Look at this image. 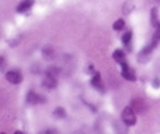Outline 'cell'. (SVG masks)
<instances>
[{"label": "cell", "mask_w": 160, "mask_h": 134, "mask_svg": "<svg viewBox=\"0 0 160 134\" xmlns=\"http://www.w3.org/2000/svg\"><path fill=\"white\" fill-rule=\"evenodd\" d=\"M131 108L135 110V113H145V110H146L145 101L141 98H134L131 101Z\"/></svg>", "instance_id": "obj_2"}, {"label": "cell", "mask_w": 160, "mask_h": 134, "mask_svg": "<svg viewBox=\"0 0 160 134\" xmlns=\"http://www.w3.org/2000/svg\"><path fill=\"white\" fill-rule=\"evenodd\" d=\"M152 51H153V49L150 48L149 45L145 46V48H143L142 51L138 53V62H139V63H145V62H148V60H149V57H150Z\"/></svg>", "instance_id": "obj_6"}, {"label": "cell", "mask_w": 160, "mask_h": 134, "mask_svg": "<svg viewBox=\"0 0 160 134\" xmlns=\"http://www.w3.org/2000/svg\"><path fill=\"white\" fill-rule=\"evenodd\" d=\"M134 3L132 2H130V0H128V2H125L124 4H122V11H124V14H130L132 10H134Z\"/></svg>", "instance_id": "obj_12"}, {"label": "cell", "mask_w": 160, "mask_h": 134, "mask_svg": "<svg viewBox=\"0 0 160 134\" xmlns=\"http://www.w3.org/2000/svg\"><path fill=\"white\" fill-rule=\"evenodd\" d=\"M53 56H54V51L50 48V46H48V48L43 49V57L45 59H48V60H52V59H53Z\"/></svg>", "instance_id": "obj_13"}, {"label": "cell", "mask_w": 160, "mask_h": 134, "mask_svg": "<svg viewBox=\"0 0 160 134\" xmlns=\"http://www.w3.org/2000/svg\"><path fill=\"white\" fill-rule=\"evenodd\" d=\"M6 80L11 84H20L22 81V76H21L20 71L17 70H10L6 73Z\"/></svg>", "instance_id": "obj_3"}, {"label": "cell", "mask_w": 160, "mask_h": 134, "mask_svg": "<svg viewBox=\"0 0 160 134\" xmlns=\"http://www.w3.org/2000/svg\"><path fill=\"white\" fill-rule=\"evenodd\" d=\"M113 59L117 62V63H124L125 62V53L121 51V49H117V51H114V53H113Z\"/></svg>", "instance_id": "obj_11"}, {"label": "cell", "mask_w": 160, "mask_h": 134, "mask_svg": "<svg viewBox=\"0 0 160 134\" xmlns=\"http://www.w3.org/2000/svg\"><path fill=\"white\" fill-rule=\"evenodd\" d=\"M14 134H24V133H22V131H15Z\"/></svg>", "instance_id": "obj_19"}, {"label": "cell", "mask_w": 160, "mask_h": 134, "mask_svg": "<svg viewBox=\"0 0 160 134\" xmlns=\"http://www.w3.org/2000/svg\"><path fill=\"white\" fill-rule=\"evenodd\" d=\"M27 102L31 105H36V104H43V102H46V98H43L42 95L36 94V92L33 91H29L28 95H27Z\"/></svg>", "instance_id": "obj_4"}, {"label": "cell", "mask_w": 160, "mask_h": 134, "mask_svg": "<svg viewBox=\"0 0 160 134\" xmlns=\"http://www.w3.org/2000/svg\"><path fill=\"white\" fill-rule=\"evenodd\" d=\"M32 6H33V0H22V2L17 6V11L18 13H25Z\"/></svg>", "instance_id": "obj_9"}, {"label": "cell", "mask_w": 160, "mask_h": 134, "mask_svg": "<svg viewBox=\"0 0 160 134\" xmlns=\"http://www.w3.org/2000/svg\"><path fill=\"white\" fill-rule=\"evenodd\" d=\"M131 38H132V32H131V31H127V32L122 35L121 40H122V43H124V45H128V43H130V40H131Z\"/></svg>", "instance_id": "obj_16"}, {"label": "cell", "mask_w": 160, "mask_h": 134, "mask_svg": "<svg viewBox=\"0 0 160 134\" xmlns=\"http://www.w3.org/2000/svg\"><path fill=\"white\" fill-rule=\"evenodd\" d=\"M121 119L127 126H134L137 123V113H135V110L131 106H127L122 109Z\"/></svg>", "instance_id": "obj_1"}, {"label": "cell", "mask_w": 160, "mask_h": 134, "mask_svg": "<svg viewBox=\"0 0 160 134\" xmlns=\"http://www.w3.org/2000/svg\"><path fill=\"white\" fill-rule=\"evenodd\" d=\"M53 115H54V117H60V119H63V117H66V110H64L63 108H57V109H54Z\"/></svg>", "instance_id": "obj_15"}, {"label": "cell", "mask_w": 160, "mask_h": 134, "mask_svg": "<svg viewBox=\"0 0 160 134\" xmlns=\"http://www.w3.org/2000/svg\"><path fill=\"white\" fill-rule=\"evenodd\" d=\"M121 74H122V77H124L127 81H135L137 78H135V73H134V70H131L130 66H128L127 63H121Z\"/></svg>", "instance_id": "obj_5"}, {"label": "cell", "mask_w": 160, "mask_h": 134, "mask_svg": "<svg viewBox=\"0 0 160 134\" xmlns=\"http://www.w3.org/2000/svg\"><path fill=\"white\" fill-rule=\"evenodd\" d=\"M3 134H4V133H3Z\"/></svg>", "instance_id": "obj_20"}, {"label": "cell", "mask_w": 160, "mask_h": 134, "mask_svg": "<svg viewBox=\"0 0 160 134\" xmlns=\"http://www.w3.org/2000/svg\"><path fill=\"white\" fill-rule=\"evenodd\" d=\"M42 85H43L45 88H48V89H53L54 87L57 85V78H56V77L49 76V74H45V78H43Z\"/></svg>", "instance_id": "obj_7"}, {"label": "cell", "mask_w": 160, "mask_h": 134, "mask_svg": "<svg viewBox=\"0 0 160 134\" xmlns=\"http://www.w3.org/2000/svg\"><path fill=\"white\" fill-rule=\"evenodd\" d=\"M159 42H160V24L156 27V31H155V34H153V38H152V40H150L149 46L152 49H155L156 46L159 45Z\"/></svg>", "instance_id": "obj_10"}, {"label": "cell", "mask_w": 160, "mask_h": 134, "mask_svg": "<svg viewBox=\"0 0 160 134\" xmlns=\"http://www.w3.org/2000/svg\"><path fill=\"white\" fill-rule=\"evenodd\" d=\"M91 84H92V87H95V88L98 89V91H102V92L104 91L103 83H102V77H100L99 73L93 74V77H92V80H91Z\"/></svg>", "instance_id": "obj_8"}, {"label": "cell", "mask_w": 160, "mask_h": 134, "mask_svg": "<svg viewBox=\"0 0 160 134\" xmlns=\"http://www.w3.org/2000/svg\"><path fill=\"white\" fill-rule=\"evenodd\" d=\"M124 25H125L124 20H122V18H120V20H117L116 23L113 24V29H114V31H121L122 28H124Z\"/></svg>", "instance_id": "obj_14"}, {"label": "cell", "mask_w": 160, "mask_h": 134, "mask_svg": "<svg viewBox=\"0 0 160 134\" xmlns=\"http://www.w3.org/2000/svg\"><path fill=\"white\" fill-rule=\"evenodd\" d=\"M152 85L155 87V88H158V87H160V80L159 78H156V80H153V83H152Z\"/></svg>", "instance_id": "obj_18"}, {"label": "cell", "mask_w": 160, "mask_h": 134, "mask_svg": "<svg viewBox=\"0 0 160 134\" xmlns=\"http://www.w3.org/2000/svg\"><path fill=\"white\" fill-rule=\"evenodd\" d=\"M41 134H58L57 130H53V129H48V130H45V131H42Z\"/></svg>", "instance_id": "obj_17"}]
</instances>
